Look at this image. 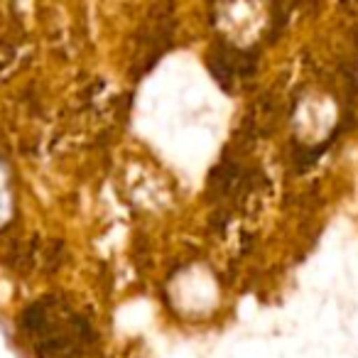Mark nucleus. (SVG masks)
Instances as JSON below:
<instances>
[{"mask_svg": "<svg viewBox=\"0 0 358 358\" xmlns=\"http://www.w3.org/2000/svg\"><path fill=\"white\" fill-rule=\"evenodd\" d=\"M211 71L219 81H236L250 71V55L241 50H231V47L216 50L211 55Z\"/></svg>", "mask_w": 358, "mask_h": 358, "instance_id": "1", "label": "nucleus"}]
</instances>
